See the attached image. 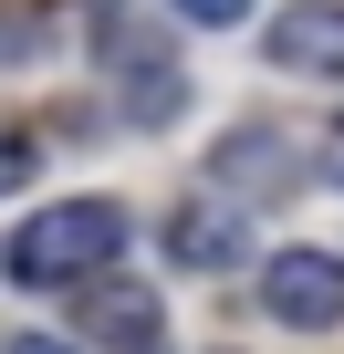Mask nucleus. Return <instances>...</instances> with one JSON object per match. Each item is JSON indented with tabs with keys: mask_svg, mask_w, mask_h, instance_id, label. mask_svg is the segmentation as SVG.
I'll return each instance as SVG.
<instances>
[{
	"mask_svg": "<svg viewBox=\"0 0 344 354\" xmlns=\"http://www.w3.org/2000/svg\"><path fill=\"white\" fill-rule=\"evenodd\" d=\"M105 261H125V209H115V198H63V209H32V230H11V250H0V271H11V281H32V292L84 281V271H105Z\"/></svg>",
	"mask_w": 344,
	"mask_h": 354,
	"instance_id": "obj_1",
	"label": "nucleus"
},
{
	"mask_svg": "<svg viewBox=\"0 0 344 354\" xmlns=\"http://www.w3.org/2000/svg\"><path fill=\"white\" fill-rule=\"evenodd\" d=\"M261 313H271V323H302V333H334V323H344V261H334V250H282V261H261Z\"/></svg>",
	"mask_w": 344,
	"mask_h": 354,
	"instance_id": "obj_2",
	"label": "nucleus"
},
{
	"mask_svg": "<svg viewBox=\"0 0 344 354\" xmlns=\"http://www.w3.org/2000/svg\"><path fill=\"white\" fill-rule=\"evenodd\" d=\"M282 73H313V84H344V0H292V11L261 32Z\"/></svg>",
	"mask_w": 344,
	"mask_h": 354,
	"instance_id": "obj_3",
	"label": "nucleus"
},
{
	"mask_svg": "<svg viewBox=\"0 0 344 354\" xmlns=\"http://www.w3.org/2000/svg\"><path fill=\"white\" fill-rule=\"evenodd\" d=\"M84 333H94L105 354H156V292H136V281L94 292V302H84Z\"/></svg>",
	"mask_w": 344,
	"mask_h": 354,
	"instance_id": "obj_4",
	"label": "nucleus"
},
{
	"mask_svg": "<svg viewBox=\"0 0 344 354\" xmlns=\"http://www.w3.org/2000/svg\"><path fill=\"white\" fill-rule=\"evenodd\" d=\"M167 261H178V271H230L240 261V219L230 209H178V230H167Z\"/></svg>",
	"mask_w": 344,
	"mask_h": 354,
	"instance_id": "obj_5",
	"label": "nucleus"
},
{
	"mask_svg": "<svg viewBox=\"0 0 344 354\" xmlns=\"http://www.w3.org/2000/svg\"><path fill=\"white\" fill-rule=\"evenodd\" d=\"M178 21H199V32H240L251 21V0H167Z\"/></svg>",
	"mask_w": 344,
	"mask_h": 354,
	"instance_id": "obj_6",
	"label": "nucleus"
},
{
	"mask_svg": "<svg viewBox=\"0 0 344 354\" xmlns=\"http://www.w3.org/2000/svg\"><path fill=\"white\" fill-rule=\"evenodd\" d=\"M32 156H42V146H32L21 125H0V198H11V188H21V177H32Z\"/></svg>",
	"mask_w": 344,
	"mask_h": 354,
	"instance_id": "obj_7",
	"label": "nucleus"
},
{
	"mask_svg": "<svg viewBox=\"0 0 344 354\" xmlns=\"http://www.w3.org/2000/svg\"><path fill=\"white\" fill-rule=\"evenodd\" d=\"M11 354H73V344H53V333H21V344H11Z\"/></svg>",
	"mask_w": 344,
	"mask_h": 354,
	"instance_id": "obj_8",
	"label": "nucleus"
},
{
	"mask_svg": "<svg viewBox=\"0 0 344 354\" xmlns=\"http://www.w3.org/2000/svg\"><path fill=\"white\" fill-rule=\"evenodd\" d=\"M323 177H344V125H334V136H323Z\"/></svg>",
	"mask_w": 344,
	"mask_h": 354,
	"instance_id": "obj_9",
	"label": "nucleus"
}]
</instances>
